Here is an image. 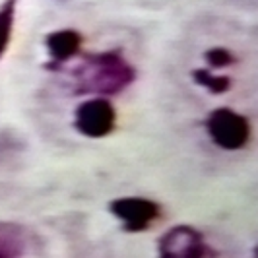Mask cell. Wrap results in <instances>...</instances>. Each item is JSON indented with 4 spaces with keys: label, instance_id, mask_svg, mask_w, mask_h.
Masks as SVG:
<instances>
[{
    "label": "cell",
    "instance_id": "cell-7",
    "mask_svg": "<svg viewBox=\"0 0 258 258\" xmlns=\"http://www.w3.org/2000/svg\"><path fill=\"white\" fill-rule=\"evenodd\" d=\"M22 250L24 246L14 227L0 225V258H18L22 254Z\"/></svg>",
    "mask_w": 258,
    "mask_h": 258
},
{
    "label": "cell",
    "instance_id": "cell-10",
    "mask_svg": "<svg viewBox=\"0 0 258 258\" xmlns=\"http://www.w3.org/2000/svg\"><path fill=\"white\" fill-rule=\"evenodd\" d=\"M206 60L210 62L212 68H223V66L231 64L233 56L229 51H225V49L218 47V49H212V51L206 52Z\"/></svg>",
    "mask_w": 258,
    "mask_h": 258
},
{
    "label": "cell",
    "instance_id": "cell-8",
    "mask_svg": "<svg viewBox=\"0 0 258 258\" xmlns=\"http://www.w3.org/2000/svg\"><path fill=\"white\" fill-rule=\"evenodd\" d=\"M192 76L194 82H198L200 86H204L212 93H223L225 90H229V86H231V82H229L227 76H214L210 70H204V68L194 70Z\"/></svg>",
    "mask_w": 258,
    "mask_h": 258
},
{
    "label": "cell",
    "instance_id": "cell-5",
    "mask_svg": "<svg viewBox=\"0 0 258 258\" xmlns=\"http://www.w3.org/2000/svg\"><path fill=\"white\" fill-rule=\"evenodd\" d=\"M111 212L116 220H120L124 231L128 233L146 231L159 218V206L154 200L140 198V196L116 198L111 202Z\"/></svg>",
    "mask_w": 258,
    "mask_h": 258
},
{
    "label": "cell",
    "instance_id": "cell-2",
    "mask_svg": "<svg viewBox=\"0 0 258 258\" xmlns=\"http://www.w3.org/2000/svg\"><path fill=\"white\" fill-rule=\"evenodd\" d=\"M159 258H218L204 235L190 225L171 227L157 245Z\"/></svg>",
    "mask_w": 258,
    "mask_h": 258
},
{
    "label": "cell",
    "instance_id": "cell-3",
    "mask_svg": "<svg viewBox=\"0 0 258 258\" xmlns=\"http://www.w3.org/2000/svg\"><path fill=\"white\" fill-rule=\"evenodd\" d=\"M206 130L214 144L223 150H241L250 136L248 118L227 107H220L208 115Z\"/></svg>",
    "mask_w": 258,
    "mask_h": 258
},
{
    "label": "cell",
    "instance_id": "cell-6",
    "mask_svg": "<svg viewBox=\"0 0 258 258\" xmlns=\"http://www.w3.org/2000/svg\"><path fill=\"white\" fill-rule=\"evenodd\" d=\"M82 47V37L78 31L60 29L47 35V49L51 54L52 62H66L70 60Z\"/></svg>",
    "mask_w": 258,
    "mask_h": 258
},
{
    "label": "cell",
    "instance_id": "cell-4",
    "mask_svg": "<svg viewBox=\"0 0 258 258\" xmlns=\"http://www.w3.org/2000/svg\"><path fill=\"white\" fill-rule=\"evenodd\" d=\"M115 109L105 97H91L76 109L74 124L88 138H103L115 128Z\"/></svg>",
    "mask_w": 258,
    "mask_h": 258
},
{
    "label": "cell",
    "instance_id": "cell-1",
    "mask_svg": "<svg viewBox=\"0 0 258 258\" xmlns=\"http://www.w3.org/2000/svg\"><path fill=\"white\" fill-rule=\"evenodd\" d=\"M134 68L116 51L88 56L76 70V95L95 93L97 97L115 95L134 82Z\"/></svg>",
    "mask_w": 258,
    "mask_h": 258
},
{
    "label": "cell",
    "instance_id": "cell-9",
    "mask_svg": "<svg viewBox=\"0 0 258 258\" xmlns=\"http://www.w3.org/2000/svg\"><path fill=\"white\" fill-rule=\"evenodd\" d=\"M12 26H14V2L8 0L0 8V56L4 54L8 41L12 37Z\"/></svg>",
    "mask_w": 258,
    "mask_h": 258
}]
</instances>
